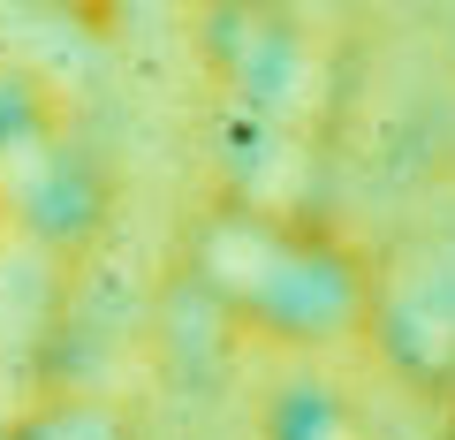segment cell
<instances>
[{
  "mask_svg": "<svg viewBox=\"0 0 455 440\" xmlns=\"http://www.w3.org/2000/svg\"><path fill=\"white\" fill-rule=\"evenodd\" d=\"M266 440H372V418H364L334 380L296 372V380H281L274 403H266Z\"/></svg>",
  "mask_w": 455,
  "mask_h": 440,
  "instance_id": "277c9868",
  "label": "cell"
},
{
  "mask_svg": "<svg viewBox=\"0 0 455 440\" xmlns=\"http://www.w3.org/2000/svg\"><path fill=\"white\" fill-rule=\"evenodd\" d=\"M205 8H235V0H205Z\"/></svg>",
  "mask_w": 455,
  "mask_h": 440,
  "instance_id": "8992f818",
  "label": "cell"
},
{
  "mask_svg": "<svg viewBox=\"0 0 455 440\" xmlns=\"http://www.w3.org/2000/svg\"><path fill=\"white\" fill-rule=\"evenodd\" d=\"M190 281L259 342L304 357L341 349L372 319V266L319 220L274 205H235V197L212 205L190 228Z\"/></svg>",
  "mask_w": 455,
  "mask_h": 440,
  "instance_id": "6da1fadb",
  "label": "cell"
},
{
  "mask_svg": "<svg viewBox=\"0 0 455 440\" xmlns=\"http://www.w3.org/2000/svg\"><path fill=\"white\" fill-rule=\"evenodd\" d=\"M8 440H130V418L114 403H53L38 418H23Z\"/></svg>",
  "mask_w": 455,
  "mask_h": 440,
  "instance_id": "5b68a950",
  "label": "cell"
},
{
  "mask_svg": "<svg viewBox=\"0 0 455 440\" xmlns=\"http://www.w3.org/2000/svg\"><path fill=\"white\" fill-rule=\"evenodd\" d=\"M205 61L220 84V107L311 130L326 99V61L311 31L289 16V0H235V8H205Z\"/></svg>",
  "mask_w": 455,
  "mask_h": 440,
  "instance_id": "7a4b0ae2",
  "label": "cell"
},
{
  "mask_svg": "<svg viewBox=\"0 0 455 440\" xmlns=\"http://www.w3.org/2000/svg\"><path fill=\"white\" fill-rule=\"evenodd\" d=\"M387 364L418 388H455V244H418L403 274H372V319H364Z\"/></svg>",
  "mask_w": 455,
  "mask_h": 440,
  "instance_id": "3957f363",
  "label": "cell"
}]
</instances>
